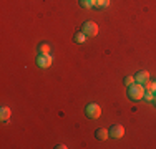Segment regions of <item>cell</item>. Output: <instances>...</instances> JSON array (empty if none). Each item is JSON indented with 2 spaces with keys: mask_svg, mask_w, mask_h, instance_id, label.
Wrapping results in <instances>:
<instances>
[{
  "mask_svg": "<svg viewBox=\"0 0 156 149\" xmlns=\"http://www.w3.org/2000/svg\"><path fill=\"white\" fill-rule=\"evenodd\" d=\"M80 5L83 9H91V7H95V0H80Z\"/></svg>",
  "mask_w": 156,
  "mask_h": 149,
  "instance_id": "7c38bea8",
  "label": "cell"
},
{
  "mask_svg": "<svg viewBox=\"0 0 156 149\" xmlns=\"http://www.w3.org/2000/svg\"><path fill=\"white\" fill-rule=\"evenodd\" d=\"M81 32H83L87 36H96L98 35V25H96L95 22H91V20H87L83 23V27H81Z\"/></svg>",
  "mask_w": 156,
  "mask_h": 149,
  "instance_id": "3957f363",
  "label": "cell"
},
{
  "mask_svg": "<svg viewBox=\"0 0 156 149\" xmlns=\"http://www.w3.org/2000/svg\"><path fill=\"white\" fill-rule=\"evenodd\" d=\"M38 53H42V55H50V45L40 43V45H38Z\"/></svg>",
  "mask_w": 156,
  "mask_h": 149,
  "instance_id": "8fae6325",
  "label": "cell"
},
{
  "mask_svg": "<svg viewBox=\"0 0 156 149\" xmlns=\"http://www.w3.org/2000/svg\"><path fill=\"white\" fill-rule=\"evenodd\" d=\"M95 136H96V139H100V141H106L110 137V131L105 128H100V129H96Z\"/></svg>",
  "mask_w": 156,
  "mask_h": 149,
  "instance_id": "ba28073f",
  "label": "cell"
},
{
  "mask_svg": "<svg viewBox=\"0 0 156 149\" xmlns=\"http://www.w3.org/2000/svg\"><path fill=\"white\" fill-rule=\"evenodd\" d=\"M51 63H53V57H51V55H42V53L37 55V65H38L40 68H43V70L50 68Z\"/></svg>",
  "mask_w": 156,
  "mask_h": 149,
  "instance_id": "277c9868",
  "label": "cell"
},
{
  "mask_svg": "<svg viewBox=\"0 0 156 149\" xmlns=\"http://www.w3.org/2000/svg\"><path fill=\"white\" fill-rule=\"evenodd\" d=\"M153 91H154V93H156V83H154V89H153Z\"/></svg>",
  "mask_w": 156,
  "mask_h": 149,
  "instance_id": "ac0fdd59",
  "label": "cell"
},
{
  "mask_svg": "<svg viewBox=\"0 0 156 149\" xmlns=\"http://www.w3.org/2000/svg\"><path fill=\"white\" fill-rule=\"evenodd\" d=\"M148 80H150V73H148L146 70H141V71H138L135 74V81L140 83V85H144Z\"/></svg>",
  "mask_w": 156,
  "mask_h": 149,
  "instance_id": "8992f818",
  "label": "cell"
},
{
  "mask_svg": "<svg viewBox=\"0 0 156 149\" xmlns=\"http://www.w3.org/2000/svg\"><path fill=\"white\" fill-rule=\"evenodd\" d=\"M153 103L156 104V93H154V99H153Z\"/></svg>",
  "mask_w": 156,
  "mask_h": 149,
  "instance_id": "e0dca14e",
  "label": "cell"
},
{
  "mask_svg": "<svg viewBox=\"0 0 156 149\" xmlns=\"http://www.w3.org/2000/svg\"><path fill=\"white\" fill-rule=\"evenodd\" d=\"M108 131H110V137H113V139H120V137L125 136V128L121 124H113Z\"/></svg>",
  "mask_w": 156,
  "mask_h": 149,
  "instance_id": "5b68a950",
  "label": "cell"
},
{
  "mask_svg": "<svg viewBox=\"0 0 156 149\" xmlns=\"http://www.w3.org/2000/svg\"><path fill=\"white\" fill-rule=\"evenodd\" d=\"M57 149H66V146H65V144H58Z\"/></svg>",
  "mask_w": 156,
  "mask_h": 149,
  "instance_id": "2e32d148",
  "label": "cell"
},
{
  "mask_svg": "<svg viewBox=\"0 0 156 149\" xmlns=\"http://www.w3.org/2000/svg\"><path fill=\"white\" fill-rule=\"evenodd\" d=\"M135 83V76H126L125 78V85L126 86H129V85H133Z\"/></svg>",
  "mask_w": 156,
  "mask_h": 149,
  "instance_id": "9a60e30c",
  "label": "cell"
},
{
  "mask_svg": "<svg viewBox=\"0 0 156 149\" xmlns=\"http://www.w3.org/2000/svg\"><path fill=\"white\" fill-rule=\"evenodd\" d=\"M10 116H12V111H10V108H7V106H2V108H0V119H2V123H9V121H10Z\"/></svg>",
  "mask_w": 156,
  "mask_h": 149,
  "instance_id": "52a82bcc",
  "label": "cell"
},
{
  "mask_svg": "<svg viewBox=\"0 0 156 149\" xmlns=\"http://www.w3.org/2000/svg\"><path fill=\"white\" fill-rule=\"evenodd\" d=\"M87 38H88V36L85 35L83 32H76V33H75V36H73L75 43H85V42H87Z\"/></svg>",
  "mask_w": 156,
  "mask_h": 149,
  "instance_id": "9c48e42d",
  "label": "cell"
},
{
  "mask_svg": "<svg viewBox=\"0 0 156 149\" xmlns=\"http://www.w3.org/2000/svg\"><path fill=\"white\" fill-rule=\"evenodd\" d=\"M85 114H87V118L90 119H98L101 116V108H100V104L96 103H90L87 104V108H85Z\"/></svg>",
  "mask_w": 156,
  "mask_h": 149,
  "instance_id": "7a4b0ae2",
  "label": "cell"
},
{
  "mask_svg": "<svg viewBox=\"0 0 156 149\" xmlns=\"http://www.w3.org/2000/svg\"><path fill=\"white\" fill-rule=\"evenodd\" d=\"M144 96V86L140 83H133L128 86V98L131 99V101H140V99H143Z\"/></svg>",
  "mask_w": 156,
  "mask_h": 149,
  "instance_id": "6da1fadb",
  "label": "cell"
},
{
  "mask_svg": "<svg viewBox=\"0 0 156 149\" xmlns=\"http://www.w3.org/2000/svg\"><path fill=\"white\" fill-rule=\"evenodd\" d=\"M110 5V0H95V7L98 9H106Z\"/></svg>",
  "mask_w": 156,
  "mask_h": 149,
  "instance_id": "4fadbf2b",
  "label": "cell"
},
{
  "mask_svg": "<svg viewBox=\"0 0 156 149\" xmlns=\"http://www.w3.org/2000/svg\"><path fill=\"white\" fill-rule=\"evenodd\" d=\"M143 99H144L146 103H153V99H154V91L144 89V96H143Z\"/></svg>",
  "mask_w": 156,
  "mask_h": 149,
  "instance_id": "30bf717a",
  "label": "cell"
},
{
  "mask_svg": "<svg viewBox=\"0 0 156 149\" xmlns=\"http://www.w3.org/2000/svg\"><path fill=\"white\" fill-rule=\"evenodd\" d=\"M143 86H144V89H150V91H153V89H154V83H153V81H150V80H148L146 83L143 85Z\"/></svg>",
  "mask_w": 156,
  "mask_h": 149,
  "instance_id": "5bb4252c",
  "label": "cell"
}]
</instances>
